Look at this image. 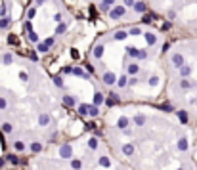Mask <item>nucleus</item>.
I'll return each instance as SVG.
<instances>
[{
    "instance_id": "f257e3e1",
    "label": "nucleus",
    "mask_w": 197,
    "mask_h": 170,
    "mask_svg": "<svg viewBox=\"0 0 197 170\" xmlns=\"http://www.w3.org/2000/svg\"><path fill=\"white\" fill-rule=\"evenodd\" d=\"M61 155H63V157H69V155H71V147H69V145H65V147L61 149Z\"/></svg>"
},
{
    "instance_id": "f03ea898",
    "label": "nucleus",
    "mask_w": 197,
    "mask_h": 170,
    "mask_svg": "<svg viewBox=\"0 0 197 170\" xmlns=\"http://www.w3.org/2000/svg\"><path fill=\"white\" fill-rule=\"evenodd\" d=\"M178 147H180V149H182V151H186V149H188V141H186V140H180Z\"/></svg>"
},
{
    "instance_id": "7ed1b4c3",
    "label": "nucleus",
    "mask_w": 197,
    "mask_h": 170,
    "mask_svg": "<svg viewBox=\"0 0 197 170\" xmlns=\"http://www.w3.org/2000/svg\"><path fill=\"white\" fill-rule=\"evenodd\" d=\"M100 163H102V166H109V161H107L105 157H102V161H100Z\"/></svg>"
},
{
    "instance_id": "20e7f679",
    "label": "nucleus",
    "mask_w": 197,
    "mask_h": 170,
    "mask_svg": "<svg viewBox=\"0 0 197 170\" xmlns=\"http://www.w3.org/2000/svg\"><path fill=\"white\" fill-rule=\"evenodd\" d=\"M15 149H17V151H21V149H23V143H21V141H15Z\"/></svg>"
},
{
    "instance_id": "39448f33",
    "label": "nucleus",
    "mask_w": 197,
    "mask_h": 170,
    "mask_svg": "<svg viewBox=\"0 0 197 170\" xmlns=\"http://www.w3.org/2000/svg\"><path fill=\"white\" fill-rule=\"evenodd\" d=\"M124 153H126V155H130V153H132V147H130V145H126V147H124Z\"/></svg>"
},
{
    "instance_id": "423d86ee",
    "label": "nucleus",
    "mask_w": 197,
    "mask_h": 170,
    "mask_svg": "<svg viewBox=\"0 0 197 170\" xmlns=\"http://www.w3.org/2000/svg\"><path fill=\"white\" fill-rule=\"evenodd\" d=\"M31 149H33V151H40V145L35 143V145H31Z\"/></svg>"
},
{
    "instance_id": "0eeeda50",
    "label": "nucleus",
    "mask_w": 197,
    "mask_h": 170,
    "mask_svg": "<svg viewBox=\"0 0 197 170\" xmlns=\"http://www.w3.org/2000/svg\"><path fill=\"white\" fill-rule=\"evenodd\" d=\"M73 168H80V161H73Z\"/></svg>"
}]
</instances>
